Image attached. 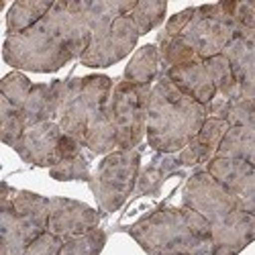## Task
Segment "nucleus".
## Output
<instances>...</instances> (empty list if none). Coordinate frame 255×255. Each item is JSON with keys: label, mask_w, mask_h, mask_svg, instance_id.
I'll list each match as a JSON object with an SVG mask.
<instances>
[{"label": "nucleus", "mask_w": 255, "mask_h": 255, "mask_svg": "<svg viewBox=\"0 0 255 255\" xmlns=\"http://www.w3.org/2000/svg\"><path fill=\"white\" fill-rule=\"evenodd\" d=\"M92 27L88 0H57L51 10L25 33L4 37L2 57L16 72L51 74L88 49Z\"/></svg>", "instance_id": "1"}, {"label": "nucleus", "mask_w": 255, "mask_h": 255, "mask_svg": "<svg viewBox=\"0 0 255 255\" xmlns=\"http://www.w3.org/2000/svg\"><path fill=\"white\" fill-rule=\"evenodd\" d=\"M115 82L109 76L90 74L61 80L57 123L94 155L117 151V133L111 119V94Z\"/></svg>", "instance_id": "2"}, {"label": "nucleus", "mask_w": 255, "mask_h": 255, "mask_svg": "<svg viewBox=\"0 0 255 255\" xmlns=\"http://www.w3.org/2000/svg\"><path fill=\"white\" fill-rule=\"evenodd\" d=\"M206 109L184 94L176 84L159 74L147 104V143L157 153H178L192 141L206 121Z\"/></svg>", "instance_id": "3"}, {"label": "nucleus", "mask_w": 255, "mask_h": 255, "mask_svg": "<svg viewBox=\"0 0 255 255\" xmlns=\"http://www.w3.org/2000/svg\"><path fill=\"white\" fill-rule=\"evenodd\" d=\"M127 231L149 255H212L210 223L188 206H161Z\"/></svg>", "instance_id": "4"}, {"label": "nucleus", "mask_w": 255, "mask_h": 255, "mask_svg": "<svg viewBox=\"0 0 255 255\" xmlns=\"http://www.w3.org/2000/svg\"><path fill=\"white\" fill-rule=\"evenodd\" d=\"M135 6L137 0H88L92 39L80 57L82 66L109 68L135 49L137 39L141 37L129 16Z\"/></svg>", "instance_id": "5"}, {"label": "nucleus", "mask_w": 255, "mask_h": 255, "mask_svg": "<svg viewBox=\"0 0 255 255\" xmlns=\"http://www.w3.org/2000/svg\"><path fill=\"white\" fill-rule=\"evenodd\" d=\"M141 172L139 149H117L98 163L90 178V190L104 215L117 212L135 192Z\"/></svg>", "instance_id": "6"}, {"label": "nucleus", "mask_w": 255, "mask_h": 255, "mask_svg": "<svg viewBox=\"0 0 255 255\" xmlns=\"http://www.w3.org/2000/svg\"><path fill=\"white\" fill-rule=\"evenodd\" d=\"M235 6L237 0L196 6L192 20L180 37L194 49L198 59L217 57L227 49L239 29L235 23Z\"/></svg>", "instance_id": "7"}, {"label": "nucleus", "mask_w": 255, "mask_h": 255, "mask_svg": "<svg viewBox=\"0 0 255 255\" xmlns=\"http://www.w3.org/2000/svg\"><path fill=\"white\" fill-rule=\"evenodd\" d=\"M153 86H137L127 80L115 82L111 119L117 133V149H137L147 135V104Z\"/></svg>", "instance_id": "8"}, {"label": "nucleus", "mask_w": 255, "mask_h": 255, "mask_svg": "<svg viewBox=\"0 0 255 255\" xmlns=\"http://www.w3.org/2000/svg\"><path fill=\"white\" fill-rule=\"evenodd\" d=\"M182 204L202 215L210 223V229L221 227L233 212L241 208L239 200L206 169L196 172L186 182L182 190Z\"/></svg>", "instance_id": "9"}, {"label": "nucleus", "mask_w": 255, "mask_h": 255, "mask_svg": "<svg viewBox=\"0 0 255 255\" xmlns=\"http://www.w3.org/2000/svg\"><path fill=\"white\" fill-rule=\"evenodd\" d=\"M10 192L12 188L4 182L0 196V255H23L35 239L47 233V223L16 212L10 202Z\"/></svg>", "instance_id": "10"}, {"label": "nucleus", "mask_w": 255, "mask_h": 255, "mask_svg": "<svg viewBox=\"0 0 255 255\" xmlns=\"http://www.w3.org/2000/svg\"><path fill=\"white\" fill-rule=\"evenodd\" d=\"M61 137L63 131L57 121L37 123L27 127L20 139L12 145V149L25 163L51 169L61 161Z\"/></svg>", "instance_id": "11"}, {"label": "nucleus", "mask_w": 255, "mask_h": 255, "mask_svg": "<svg viewBox=\"0 0 255 255\" xmlns=\"http://www.w3.org/2000/svg\"><path fill=\"white\" fill-rule=\"evenodd\" d=\"M100 212L88 204L72 198H49V223L47 233L68 241L72 237L86 235L88 231L98 229Z\"/></svg>", "instance_id": "12"}, {"label": "nucleus", "mask_w": 255, "mask_h": 255, "mask_svg": "<svg viewBox=\"0 0 255 255\" xmlns=\"http://www.w3.org/2000/svg\"><path fill=\"white\" fill-rule=\"evenodd\" d=\"M206 172L239 200L243 210L255 217V165L235 157H215Z\"/></svg>", "instance_id": "13"}, {"label": "nucleus", "mask_w": 255, "mask_h": 255, "mask_svg": "<svg viewBox=\"0 0 255 255\" xmlns=\"http://www.w3.org/2000/svg\"><path fill=\"white\" fill-rule=\"evenodd\" d=\"M223 55L231 63L233 76L239 82L243 98L255 100V31L239 27Z\"/></svg>", "instance_id": "14"}, {"label": "nucleus", "mask_w": 255, "mask_h": 255, "mask_svg": "<svg viewBox=\"0 0 255 255\" xmlns=\"http://www.w3.org/2000/svg\"><path fill=\"white\" fill-rule=\"evenodd\" d=\"M212 255H239L255 241V217L239 208L221 225L210 229Z\"/></svg>", "instance_id": "15"}, {"label": "nucleus", "mask_w": 255, "mask_h": 255, "mask_svg": "<svg viewBox=\"0 0 255 255\" xmlns=\"http://www.w3.org/2000/svg\"><path fill=\"white\" fill-rule=\"evenodd\" d=\"M231 129V125L227 121L221 119H206L200 133L190 141L182 151H178V161L182 167H194V165H202V163H210L217 157L219 147L227 135V131Z\"/></svg>", "instance_id": "16"}, {"label": "nucleus", "mask_w": 255, "mask_h": 255, "mask_svg": "<svg viewBox=\"0 0 255 255\" xmlns=\"http://www.w3.org/2000/svg\"><path fill=\"white\" fill-rule=\"evenodd\" d=\"M163 74H167V78L172 80L184 94L194 98L202 106H206L217 96L215 82H212L210 72H208L204 61H192V63H186V66L172 68Z\"/></svg>", "instance_id": "17"}, {"label": "nucleus", "mask_w": 255, "mask_h": 255, "mask_svg": "<svg viewBox=\"0 0 255 255\" xmlns=\"http://www.w3.org/2000/svg\"><path fill=\"white\" fill-rule=\"evenodd\" d=\"M59 86H61V80H55L51 84H33V90L25 106L20 109L27 127L45 123V121H57Z\"/></svg>", "instance_id": "18"}, {"label": "nucleus", "mask_w": 255, "mask_h": 255, "mask_svg": "<svg viewBox=\"0 0 255 255\" xmlns=\"http://www.w3.org/2000/svg\"><path fill=\"white\" fill-rule=\"evenodd\" d=\"M180 161L176 153H155L153 159L147 163L137 178V186H135V196H157L159 190L163 186V182L169 176L180 174Z\"/></svg>", "instance_id": "19"}, {"label": "nucleus", "mask_w": 255, "mask_h": 255, "mask_svg": "<svg viewBox=\"0 0 255 255\" xmlns=\"http://www.w3.org/2000/svg\"><path fill=\"white\" fill-rule=\"evenodd\" d=\"M161 74V57L157 45H143L139 47L131 61L127 63L123 80L137 84V86H153L157 76Z\"/></svg>", "instance_id": "20"}, {"label": "nucleus", "mask_w": 255, "mask_h": 255, "mask_svg": "<svg viewBox=\"0 0 255 255\" xmlns=\"http://www.w3.org/2000/svg\"><path fill=\"white\" fill-rule=\"evenodd\" d=\"M51 0H16L6 14V37L18 35L37 25L51 10Z\"/></svg>", "instance_id": "21"}, {"label": "nucleus", "mask_w": 255, "mask_h": 255, "mask_svg": "<svg viewBox=\"0 0 255 255\" xmlns=\"http://www.w3.org/2000/svg\"><path fill=\"white\" fill-rule=\"evenodd\" d=\"M206 68L210 72V78L215 82V88H217V94H221L223 98H227L229 102L235 104L239 98H243L241 94V86L239 82L233 76V70H231V63L229 59L221 53L217 57H210V59H204Z\"/></svg>", "instance_id": "22"}, {"label": "nucleus", "mask_w": 255, "mask_h": 255, "mask_svg": "<svg viewBox=\"0 0 255 255\" xmlns=\"http://www.w3.org/2000/svg\"><path fill=\"white\" fill-rule=\"evenodd\" d=\"M94 153L86 155V149H82L80 153L61 159L57 165L49 169V176L59 182H90L92 172H90V157Z\"/></svg>", "instance_id": "23"}, {"label": "nucleus", "mask_w": 255, "mask_h": 255, "mask_svg": "<svg viewBox=\"0 0 255 255\" xmlns=\"http://www.w3.org/2000/svg\"><path fill=\"white\" fill-rule=\"evenodd\" d=\"M25 129L27 125L23 119V111L0 94V139L2 143L12 147L25 133Z\"/></svg>", "instance_id": "24"}, {"label": "nucleus", "mask_w": 255, "mask_h": 255, "mask_svg": "<svg viewBox=\"0 0 255 255\" xmlns=\"http://www.w3.org/2000/svg\"><path fill=\"white\" fill-rule=\"evenodd\" d=\"M165 12H167V2H163V0H139L135 10L129 16L139 29V35H147L163 23Z\"/></svg>", "instance_id": "25"}, {"label": "nucleus", "mask_w": 255, "mask_h": 255, "mask_svg": "<svg viewBox=\"0 0 255 255\" xmlns=\"http://www.w3.org/2000/svg\"><path fill=\"white\" fill-rule=\"evenodd\" d=\"M106 243V233L102 229H92L86 235L72 237L63 243L59 255H100Z\"/></svg>", "instance_id": "26"}, {"label": "nucleus", "mask_w": 255, "mask_h": 255, "mask_svg": "<svg viewBox=\"0 0 255 255\" xmlns=\"http://www.w3.org/2000/svg\"><path fill=\"white\" fill-rule=\"evenodd\" d=\"M31 90H33L31 80L23 72H16V70L10 72L8 76H4L2 82H0V94L6 100H10L14 106H18V109L25 106Z\"/></svg>", "instance_id": "27"}, {"label": "nucleus", "mask_w": 255, "mask_h": 255, "mask_svg": "<svg viewBox=\"0 0 255 255\" xmlns=\"http://www.w3.org/2000/svg\"><path fill=\"white\" fill-rule=\"evenodd\" d=\"M63 243H66V241L55 237V235H51V233H43L39 239H35L27 247V251L23 255H59Z\"/></svg>", "instance_id": "28"}, {"label": "nucleus", "mask_w": 255, "mask_h": 255, "mask_svg": "<svg viewBox=\"0 0 255 255\" xmlns=\"http://www.w3.org/2000/svg\"><path fill=\"white\" fill-rule=\"evenodd\" d=\"M255 119V111H253V100L249 98H239L235 104L231 106L227 123L231 127H241V125H249Z\"/></svg>", "instance_id": "29"}, {"label": "nucleus", "mask_w": 255, "mask_h": 255, "mask_svg": "<svg viewBox=\"0 0 255 255\" xmlns=\"http://www.w3.org/2000/svg\"><path fill=\"white\" fill-rule=\"evenodd\" d=\"M194 10H196V6H190V8H184V10L176 12L174 16H169V20L165 23V29L161 31V35L167 37V39L180 37V35L184 33V29L190 25V20H192Z\"/></svg>", "instance_id": "30"}, {"label": "nucleus", "mask_w": 255, "mask_h": 255, "mask_svg": "<svg viewBox=\"0 0 255 255\" xmlns=\"http://www.w3.org/2000/svg\"><path fill=\"white\" fill-rule=\"evenodd\" d=\"M235 23L241 29L255 31V0L237 2V6H235Z\"/></svg>", "instance_id": "31"}, {"label": "nucleus", "mask_w": 255, "mask_h": 255, "mask_svg": "<svg viewBox=\"0 0 255 255\" xmlns=\"http://www.w3.org/2000/svg\"><path fill=\"white\" fill-rule=\"evenodd\" d=\"M231 106H233V102H229L227 98H223L221 94H217L215 98H212V100L204 106V109H206V117H208V119H221V121H227Z\"/></svg>", "instance_id": "32"}, {"label": "nucleus", "mask_w": 255, "mask_h": 255, "mask_svg": "<svg viewBox=\"0 0 255 255\" xmlns=\"http://www.w3.org/2000/svg\"><path fill=\"white\" fill-rule=\"evenodd\" d=\"M253 111H255V100H253Z\"/></svg>", "instance_id": "33"}]
</instances>
